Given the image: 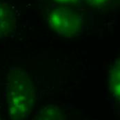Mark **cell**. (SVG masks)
<instances>
[{
  "mask_svg": "<svg viewBox=\"0 0 120 120\" xmlns=\"http://www.w3.org/2000/svg\"><path fill=\"white\" fill-rule=\"evenodd\" d=\"M120 60H116L113 62L112 67L110 70L108 81L111 92L113 96L120 99Z\"/></svg>",
  "mask_w": 120,
  "mask_h": 120,
  "instance_id": "3957f363",
  "label": "cell"
},
{
  "mask_svg": "<svg viewBox=\"0 0 120 120\" xmlns=\"http://www.w3.org/2000/svg\"><path fill=\"white\" fill-rule=\"evenodd\" d=\"M61 2H65V3H68V2H72V1H75V0H58Z\"/></svg>",
  "mask_w": 120,
  "mask_h": 120,
  "instance_id": "5b68a950",
  "label": "cell"
},
{
  "mask_svg": "<svg viewBox=\"0 0 120 120\" xmlns=\"http://www.w3.org/2000/svg\"><path fill=\"white\" fill-rule=\"evenodd\" d=\"M50 26L64 36L77 35L82 29V22L79 16L68 10H57L49 16Z\"/></svg>",
  "mask_w": 120,
  "mask_h": 120,
  "instance_id": "7a4b0ae2",
  "label": "cell"
},
{
  "mask_svg": "<svg viewBox=\"0 0 120 120\" xmlns=\"http://www.w3.org/2000/svg\"><path fill=\"white\" fill-rule=\"evenodd\" d=\"M34 98L30 81L23 72L16 71L10 79L9 106L16 117H23L29 110Z\"/></svg>",
  "mask_w": 120,
  "mask_h": 120,
  "instance_id": "6da1fadb",
  "label": "cell"
},
{
  "mask_svg": "<svg viewBox=\"0 0 120 120\" xmlns=\"http://www.w3.org/2000/svg\"><path fill=\"white\" fill-rule=\"evenodd\" d=\"M89 3L92 4H95V5H101L103 4L106 3V1H108L109 0H87Z\"/></svg>",
  "mask_w": 120,
  "mask_h": 120,
  "instance_id": "277c9868",
  "label": "cell"
}]
</instances>
